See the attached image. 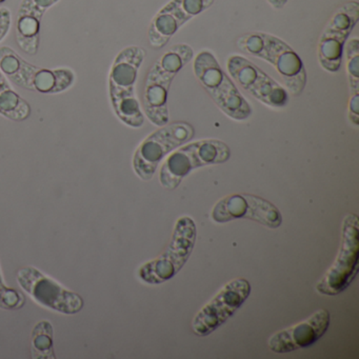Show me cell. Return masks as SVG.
I'll return each instance as SVG.
<instances>
[{
	"label": "cell",
	"mask_w": 359,
	"mask_h": 359,
	"mask_svg": "<svg viewBox=\"0 0 359 359\" xmlns=\"http://www.w3.org/2000/svg\"><path fill=\"white\" fill-rule=\"evenodd\" d=\"M146 58V50L130 46L121 50L109 73V96L117 118L134 129L142 128L144 115L136 95L138 73Z\"/></svg>",
	"instance_id": "1"
},
{
	"label": "cell",
	"mask_w": 359,
	"mask_h": 359,
	"mask_svg": "<svg viewBox=\"0 0 359 359\" xmlns=\"http://www.w3.org/2000/svg\"><path fill=\"white\" fill-rule=\"evenodd\" d=\"M194 51L186 43L170 48L149 70L142 90V112L149 121L163 127L169 123L168 96L176 75L192 62Z\"/></svg>",
	"instance_id": "2"
},
{
	"label": "cell",
	"mask_w": 359,
	"mask_h": 359,
	"mask_svg": "<svg viewBox=\"0 0 359 359\" xmlns=\"http://www.w3.org/2000/svg\"><path fill=\"white\" fill-rule=\"evenodd\" d=\"M237 47L243 53L270 64L280 77L287 93L299 96L306 85V71L297 53L275 35L250 32L237 39Z\"/></svg>",
	"instance_id": "3"
},
{
	"label": "cell",
	"mask_w": 359,
	"mask_h": 359,
	"mask_svg": "<svg viewBox=\"0 0 359 359\" xmlns=\"http://www.w3.org/2000/svg\"><path fill=\"white\" fill-rule=\"evenodd\" d=\"M0 71L18 87L47 95L66 92L74 85L76 79V75L71 69L34 66L7 46L0 48Z\"/></svg>",
	"instance_id": "4"
},
{
	"label": "cell",
	"mask_w": 359,
	"mask_h": 359,
	"mask_svg": "<svg viewBox=\"0 0 359 359\" xmlns=\"http://www.w3.org/2000/svg\"><path fill=\"white\" fill-rule=\"evenodd\" d=\"M193 70L201 87L226 116L238 121L251 116L249 102L241 95L234 81L224 72L211 51L205 50L195 57Z\"/></svg>",
	"instance_id": "5"
},
{
	"label": "cell",
	"mask_w": 359,
	"mask_h": 359,
	"mask_svg": "<svg viewBox=\"0 0 359 359\" xmlns=\"http://www.w3.org/2000/svg\"><path fill=\"white\" fill-rule=\"evenodd\" d=\"M230 157V148L222 140H203L191 142L165 159L159 172V182L163 188L175 190L191 172L207 165H222Z\"/></svg>",
	"instance_id": "6"
},
{
	"label": "cell",
	"mask_w": 359,
	"mask_h": 359,
	"mask_svg": "<svg viewBox=\"0 0 359 359\" xmlns=\"http://www.w3.org/2000/svg\"><path fill=\"white\" fill-rule=\"evenodd\" d=\"M196 226L188 216L180 217L174 228L168 249L161 255L138 270L140 280L149 285H161L173 278L188 262L196 241Z\"/></svg>",
	"instance_id": "7"
},
{
	"label": "cell",
	"mask_w": 359,
	"mask_h": 359,
	"mask_svg": "<svg viewBox=\"0 0 359 359\" xmlns=\"http://www.w3.org/2000/svg\"><path fill=\"white\" fill-rule=\"evenodd\" d=\"M194 135V128L186 121L163 126L153 132L140 144L134 154L133 169L136 175L144 182L152 180L159 163L165 156L190 142Z\"/></svg>",
	"instance_id": "8"
},
{
	"label": "cell",
	"mask_w": 359,
	"mask_h": 359,
	"mask_svg": "<svg viewBox=\"0 0 359 359\" xmlns=\"http://www.w3.org/2000/svg\"><path fill=\"white\" fill-rule=\"evenodd\" d=\"M359 222L355 214L344 217L341 229V245L335 262L317 283L323 295L335 296L352 283L358 272Z\"/></svg>",
	"instance_id": "9"
},
{
	"label": "cell",
	"mask_w": 359,
	"mask_h": 359,
	"mask_svg": "<svg viewBox=\"0 0 359 359\" xmlns=\"http://www.w3.org/2000/svg\"><path fill=\"white\" fill-rule=\"evenodd\" d=\"M18 283L39 306L66 315L81 312L85 306L83 297L34 266H24L18 272Z\"/></svg>",
	"instance_id": "10"
},
{
	"label": "cell",
	"mask_w": 359,
	"mask_h": 359,
	"mask_svg": "<svg viewBox=\"0 0 359 359\" xmlns=\"http://www.w3.org/2000/svg\"><path fill=\"white\" fill-rule=\"evenodd\" d=\"M359 20V4L348 1L340 6L325 25L318 41V62L323 70L336 73L344 58V49Z\"/></svg>",
	"instance_id": "11"
},
{
	"label": "cell",
	"mask_w": 359,
	"mask_h": 359,
	"mask_svg": "<svg viewBox=\"0 0 359 359\" xmlns=\"http://www.w3.org/2000/svg\"><path fill=\"white\" fill-rule=\"evenodd\" d=\"M226 70L233 81L262 104L280 109L289 102V93L285 88L243 56H230L226 62Z\"/></svg>",
	"instance_id": "12"
},
{
	"label": "cell",
	"mask_w": 359,
	"mask_h": 359,
	"mask_svg": "<svg viewBox=\"0 0 359 359\" xmlns=\"http://www.w3.org/2000/svg\"><path fill=\"white\" fill-rule=\"evenodd\" d=\"M251 294V285L245 278L226 283L193 319V332L205 337L226 323L245 304Z\"/></svg>",
	"instance_id": "13"
},
{
	"label": "cell",
	"mask_w": 359,
	"mask_h": 359,
	"mask_svg": "<svg viewBox=\"0 0 359 359\" xmlns=\"http://www.w3.org/2000/svg\"><path fill=\"white\" fill-rule=\"evenodd\" d=\"M212 218L219 224L245 218L270 229L279 228L283 224V215L272 203L245 193L220 199L212 211Z\"/></svg>",
	"instance_id": "14"
},
{
	"label": "cell",
	"mask_w": 359,
	"mask_h": 359,
	"mask_svg": "<svg viewBox=\"0 0 359 359\" xmlns=\"http://www.w3.org/2000/svg\"><path fill=\"white\" fill-rule=\"evenodd\" d=\"M215 0H170L153 18L148 30L151 47L163 49L193 18L212 7Z\"/></svg>",
	"instance_id": "15"
},
{
	"label": "cell",
	"mask_w": 359,
	"mask_h": 359,
	"mask_svg": "<svg viewBox=\"0 0 359 359\" xmlns=\"http://www.w3.org/2000/svg\"><path fill=\"white\" fill-rule=\"evenodd\" d=\"M330 313L318 310L308 319L277 332L269 339V348L277 354H287L299 348H306L318 341L329 329Z\"/></svg>",
	"instance_id": "16"
},
{
	"label": "cell",
	"mask_w": 359,
	"mask_h": 359,
	"mask_svg": "<svg viewBox=\"0 0 359 359\" xmlns=\"http://www.w3.org/2000/svg\"><path fill=\"white\" fill-rule=\"evenodd\" d=\"M60 0H22L15 20L18 47L29 55H36L41 43V22L48 10Z\"/></svg>",
	"instance_id": "17"
},
{
	"label": "cell",
	"mask_w": 359,
	"mask_h": 359,
	"mask_svg": "<svg viewBox=\"0 0 359 359\" xmlns=\"http://www.w3.org/2000/svg\"><path fill=\"white\" fill-rule=\"evenodd\" d=\"M0 115L13 121H24L31 115L28 102L13 89L9 79L0 71Z\"/></svg>",
	"instance_id": "18"
},
{
	"label": "cell",
	"mask_w": 359,
	"mask_h": 359,
	"mask_svg": "<svg viewBox=\"0 0 359 359\" xmlns=\"http://www.w3.org/2000/svg\"><path fill=\"white\" fill-rule=\"evenodd\" d=\"M31 346L33 358H56L53 348V325L50 321L41 320L36 323L32 331Z\"/></svg>",
	"instance_id": "19"
},
{
	"label": "cell",
	"mask_w": 359,
	"mask_h": 359,
	"mask_svg": "<svg viewBox=\"0 0 359 359\" xmlns=\"http://www.w3.org/2000/svg\"><path fill=\"white\" fill-rule=\"evenodd\" d=\"M346 75L352 93L359 92V41L356 36L348 39L344 45Z\"/></svg>",
	"instance_id": "20"
},
{
	"label": "cell",
	"mask_w": 359,
	"mask_h": 359,
	"mask_svg": "<svg viewBox=\"0 0 359 359\" xmlns=\"http://www.w3.org/2000/svg\"><path fill=\"white\" fill-rule=\"evenodd\" d=\"M25 302L26 298L22 292L8 287L0 268V309L9 311L18 310L25 306Z\"/></svg>",
	"instance_id": "21"
},
{
	"label": "cell",
	"mask_w": 359,
	"mask_h": 359,
	"mask_svg": "<svg viewBox=\"0 0 359 359\" xmlns=\"http://www.w3.org/2000/svg\"><path fill=\"white\" fill-rule=\"evenodd\" d=\"M12 13L8 8L0 7V43L7 37L11 30Z\"/></svg>",
	"instance_id": "22"
},
{
	"label": "cell",
	"mask_w": 359,
	"mask_h": 359,
	"mask_svg": "<svg viewBox=\"0 0 359 359\" xmlns=\"http://www.w3.org/2000/svg\"><path fill=\"white\" fill-rule=\"evenodd\" d=\"M348 113H350V119L355 126L358 125L359 118V95L357 93H353L351 96L350 102H348Z\"/></svg>",
	"instance_id": "23"
},
{
	"label": "cell",
	"mask_w": 359,
	"mask_h": 359,
	"mask_svg": "<svg viewBox=\"0 0 359 359\" xmlns=\"http://www.w3.org/2000/svg\"><path fill=\"white\" fill-rule=\"evenodd\" d=\"M266 1H268L274 9L281 10L285 7L289 0H266Z\"/></svg>",
	"instance_id": "24"
},
{
	"label": "cell",
	"mask_w": 359,
	"mask_h": 359,
	"mask_svg": "<svg viewBox=\"0 0 359 359\" xmlns=\"http://www.w3.org/2000/svg\"><path fill=\"white\" fill-rule=\"evenodd\" d=\"M5 3H7V0H0V7H3V5Z\"/></svg>",
	"instance_id": "25"
}]
</instances>
